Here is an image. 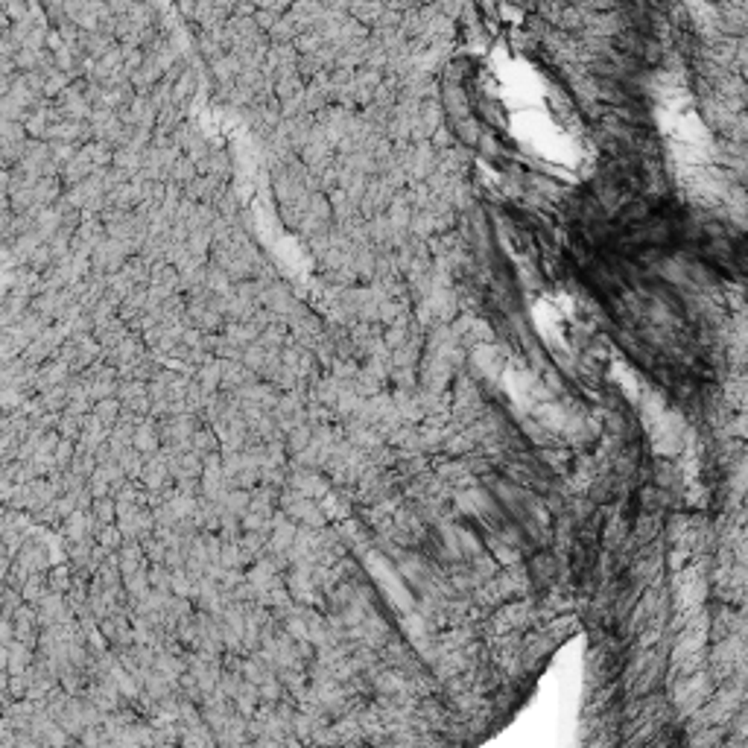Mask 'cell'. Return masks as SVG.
<instances>
[{
	"label": "cell",
	"mask_w": 748,
	"mask_h": 748,
	"mask_svg": "<svg viewBox=\"0 0 748 748\" xmlns=\"http://www.w3.org/2000/svg\"><path fill=\"white\" fill-rule=\"evenodd\" d=\"M59 342H61V330H56V328H44L33 342H29V345L21 351V357L29 363V365H41V363H47L53 354H56V348H59Z\"/></svg>",
	"instance_id": "cell-1"
},
{
	"label": "cell",
	"mask_w": 748,
	"mask_h": 748,
	"mask_svg": "<svg viewBox=\"0 0 748 748\" xmlns=\"http://www.w3.org/2000/svg\"><path fill=\"white\" fill-rule=\"evenodd\" d=\"M15 561H21V565H24L29 573H47V567H50V555H47V547H44V544H39L36 538H29V535H26L24 547L18 550Z\"/></svg>",
	"instance_id": "cell-2"
},
{
	"label": "cell",
	"mask_w": 748,
	"mask_h": 748,
	"mask_svg": "<svg viewBox=\"0 0 748 748\" xmlns=\"http://www.w3.org/2000/svg\"><path fill=\"white\" fill-rule=\"evenodd\" d=\"M36 617H39V629L56 626V622H68V611H65V605H61L59 594H44L36 602Z\"/></svg>",
	"instance_id": "cell-3"
},
{
	"label": "cell",
	"mask_w": 748,
	"mask_h": 748,
	"mask_svg": "<svg viewBox=\"0 0 748 748\" xmlns=\"http://www.w3.org/2000/svg\"><path fill=\"white\" fill-rule=\"evenodd\" d=\"M41 243H44V240L39 237L36 228H33V231H24V234H18V237L9 240V255H12L15 263H29V258H33V252H36Z\"/></svg>",
	"instance_id": "cell-4"
},
{
	"label": "cell",
	"mask_w": 748,
	"mask_h": 748,
	"mask_svg": "<svg viewBox=\"0 0 748 748\" xmlns=\"http://www.w3.org/2000/svg\"><path fill=\"white\" fill-rule=\"evenodd\" d=\"M33 658H36V649H29V646L21 643V640H12V643H9V664H6V672H9V675L26 672L29 664H33Z\"/></svg>",
	"instance_id": "cell-5"
},
{
	"label": "cell",
	"mask_w": 748,
	"mask_h": 748,
	"mask_svg": "<svg viewBox=\"0 0 748 748\" xmlns=\"http://www.w3.org/2000/svg\"><path fill=\"white\" fill-rule=\"evenodd\" d=\"M61 178L59 176H41V178H36V184H33V193H36V205L41 208V205H53L56 199H59V193H61Z\"/></svg>",
	"instance_id": "cell-6"
},
{
	"label": "cell",
	"mask_w": 748,
	"mask_h": 748,
	"mask_svg": "<svg viewBox=\"0 0 748 748\" xmlns=\"http://www.w3.org/2000/svg\"><path fill=\"white\" fill-rule=\"evenodd\" d=\"M68 79H71V76H68L65 71H59L56 65L44 68V71H41V94H44V100H53L61 88H68Z\"/></svg>",
	"instance_id": "cell-7"
},
{
	"label": "cell",
	"mask_w": 748,
	"mask_h": 748,
	"mask_svg": "<svg viewBox=\"0 0 748 748\" xmlns=\"http://www.w3.org/2000/svg\"><path fill=\"white\" fill-rule=\"evenodd\" d=\"M26 138H29V135H26V129H24V123L0 117V146H15V143H24Z\"/></svg>",
	"instance_id": "cell-8"
},
{
	"label": "cell",
	"mask_w": 748,
	"mask_h": 748,
	"mask_svg": "<svg viewBox=\"0 0 748 748\" xmlns=\"http://www.w3.org/2000/svg\"><path fill=\"white\" fill-rule=\"evenodd\" d=\"M47 579H44V573H29L26 576V582H24V587H21V597H24V602H29V605H36L44 594H47V585H44Z\"/></svg>",
	"instance_id": "cell-9"
},
{
	"label": "cell",
	"mask_w": 748,
	"mask_h": 748,
	"mask_svg": "<svg viewBox=\"0 0 748 748\" xmlns=\"http://www.w3.org/2000/svg\"><path fill=\"white\" fill-rule=\"evenodd\" d=\"M33 208H39L33 187H15V191H9V211L12 213H24V211H33Z\"/></svg>",
	"instance_id": "cell-10"
},
{
	"label": "cell",
	"mask_w": 748,
	"mask_h": 748,
	"mask_svg": "<svg viewBox=\"0 0 748 748\" xmlns=\"http://www.w3.org/2000/svg\"><path fill=\"white\" fill-rule=\"evenodd\" d=\"M88 170H91L88 158H85V155H79V158H74V161H68V164H61V181H71V184H74V181L85 178Z\"/></svg>",
	"instance_id": "cell-11"
},
{
	"label": "cell",
	"mask_w": 748,
	"mask_h": 748,
	"mask_svg": "<svg viewBox=\"0 0 748 748\" xmlns=\"http://www.w3.org/2000/svg\"><path fill=\"white\" fill-rule=\"evenodd\" d=\"M39 398H41V403H44L47 413H59L61 407H65L68 392H65V386H50V389H44Z\"/></svg>",
	"instance_id": "cell-12"
},
{
	"label": "cell",
	"mask_w": 748,
	"mask_h": 748,
	"mask_svg": "<svg viewBox=\"0 0 748 748\" xmlns=\"http://www.w3.org/2000/svg\"><path fill=\"white\" fill-rule=\"evenodd\" d=\"M50 263H53V252H50V246H47V243H41V246L36 248V252H33V258H29V263H26V266L33 269V272H39V275H41V272H44Z\"/></svg>",
	"instance_id": "cell-13"
},
{
	"label": "cell",
	"mask_w": 748,
	"mask_h": 748,
	"mask_svg": "<svg viewBox=\"0 0 748 748\" xmlns=\"http://www.w3.org/2000/svg\"><path fill=\"white\" fill-rule=\"evenodd\" d=\"M74 459V448H71V439H59L56 450H53V462H56V471H65Z\"/></svg>",
	"instance_id": "cell-14"
},
{
	"label": "cell",
	"mask_w": 748,
	"mask_h": 748,
	"mask_svg": "<svg viewBox=\"0 0 748 748\" xmlns=\"http://www.w3.org/2000/svg\"><path fill=\"white\" fill-rule=\"evenodd\" d=\"M29 681H33L29 669H26V672H18V675H9V696H12V699H24L26 690H29Z\"/></svg>",
	"instance_id": "cell-15"
},
{
	"label": "cell",
	"mask_w": 748,
	"mask_h": 748,
	"mask_svg": "<svg viewBox=\"0 0 748 748\" xmlns=\"http://www.w3.org/2000/svg\"><path fill=\"white\" fill-rule=\"evenodd\" d=\"M4 15L9 18V24L24 21V18L29 15V0H9V4L4 6Z\"/></svg>",
	"instance_id": "cell-16"
},
{
	"label": "cell",
	"mask_w": 748,
	"mask_h": 748,
	"mask_svg": "<svg viewBox=\"0 0 748 748\" xmlns=\"http://www.w3.org/2000/svg\"><path fill=\"white\" fill-rule=\"evenodd\" d=\"M76 430H79V421L74 418V413L61 415V418L56 421V433H59V439H74V435H76Z\"/></svg>",
	"instance_id": "cell-17"
},
{
	"label": "cell",
	"mask_w": 748,
	"mask_h": 748,
	"mask_svg": "<svg viewBox=\"0 0 748 748\" xmlns=\"http://www.w3.org/2000/svg\"><path fill=\"white\" fill-rule=\"evenodd\" d=\"M12 211L9 208H0V246H9L12 240Z\"/></svg>",
	"instance_id": "cell-18"
},
{
	"label": "cell",
	"mask_w": 748,
	"mask_h": 748,
	"mask_svg": "<svg viewBox=\"0 0 748 748\" xmlns=\"http://www.w3.org/2000/svg\"><path fill=\"white\" fill-rule=\"evenodd\" d=\"M12 357H18V348H15V342H12V336L0 328V363H6V360H12Z\"/></svg>",
	"instance_id": "cell-19"
},
{
	"label": "cell",
	"mask_w": 748,
	"mask_h": 748,
	"mask_svg": "<svg viewBox=\"0 0 748 748\" xmlns=\"http://www.w3.org/2000/svg\"><path fill=\"white\" fill-rule=\"evenodd\" d=\"M47 585L56 590V594H59V590H65V587H68V570H65V567H56V570H50V576H47Z\"/></svg>",
	"instance_id": "cell-20"
},
{
	"label": "cell",
	"mask_w": 748,
	"mask_h": 748,
	"mask_svg": "<svg viewBox=\"0 0 748 748\" xmlns=\"http://www.w3.org/2000/svg\"><path fill=\"white\" fill-rule=\"evenodd\" d=\"M15 640V629H12V617H6L4 611H0V643L9 646Z\"/></svg>",
	"instance_id": "cell-21"
},
{
	"label": "cell",
	"mask_w": 748,
	"mask_h": 748,
	"mask_svg": "<svg viewBox=\"0 0 748 748\" xmlns=\"http://www.w3.org/2000/svg\"><path fill=\"white\" fill-rule=\"evenodd\" d=\"M9 699H12V696H9V672L0 669V707H4Z\"/></svg>",
	"instance_id": "cell-22"
},
{
	"label": "cell",
	"mask_w": 748,
	"mask_h": 748,
	"mask_svg": "<svg viewBox=\"0 0 748 748\" xmlns=\"http://www.w3.org/2000/svg\"><path fill=\"white\" fill-rule=\"evenodd\" d=\"M68 535H71L74 541H79V535H82V515H71V523H68Z\"/></svg>",
	"instance_id": "cell-23"
},
{
	"label": "cell",
	"mask_w": 748,
	"mask_h": 748,
	"mask_svg": "<svg viewBox=\"0 0 748 748\" xmlns=\"http://www.w3.org/2000/svg\"><path fill=\"white\" fill-rule=\"evenodd\" d=\"M6 664H9V646L0 643V669H6Z\"/></svg>",
	"instance_id": "cell-24"
},
{
	"label": "cell",
	"mask_w": 748,
	"mask_h": 748,
	"mask_svg": "<svg viewBox=\"0 0 748 748\" xmlns=\"http://www.w3.org/2000/svg\"><path fill=\"white\" fill-rule=\"evenodd\" d=\"M108 512H111V506H108V503H97V515H100L103 520H108V517H111Z\"/></svg>",
	"instance_id": "cell-25"
},
{
	"label": "cell",
	"mask_w": 748,
	"mask_h": 748,
	"mask_svg": "<svg viewBox=\"0 0 748 748\" xmlns=\"http://www.w3.org/2000/svg\"><path fill=\"white\" fill-rule=\"evenodd\" d=\"M6 29H9V18L4 15V9H0V33H6Z\"/></svg>",
	"instance_id": "cell-26"
},
{
	"label": "cell",
	"mask_w": 748,
	"mask_h": 748,
	"mask_svg": "<svg viewBox=\"0 0 748 748\" xmlns=\"http://www.w3.org/2000/svg\"><path fill=\"white\" fill-rule=\"evenodd\" d=\"M6 4H9V0H0V9H4V6H6Z\"/></svg>",
	"instance_id": "cell-27"
}]
</instances>
